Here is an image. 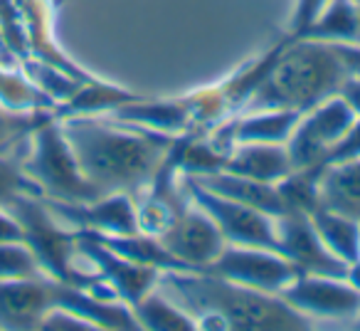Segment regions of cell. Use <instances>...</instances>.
Listing matches in <instances>:
<instances>
[{
	"instance_id": "d6986e66",
	"label": "cell",
	"mask_w": 360,
	"mask_h": 331,
	"mask_svg": "<svg viewBox=\"0 0 360 331\" xmlns=\"http://www.w3.org/2000/svg\"><path fill=\"white\" fill-rule=\"evenodd\" d=\"M311 216L316 232L321 235L323 245L333 252L345 265H353L360 260V220L345 213L330 211V208L319 206Z\"/></svg>"
},
{
	"instance_id": "4dcf8cb0",
	"label": "cell",
	"mask_w": 360,
	"mask_h": 331,
	"mask_svg": "<svg viewBox=\"0 0 360 331\" xmlns=\"http://www.w3.org/2000/svg\"><path fill=\"white\" fill-rule=\"evenodd\" d=\"M353 3H358V6H360V0H353Z\"/></svg>"
},
{
	"instance_id": "2e32d148",
	"label": "cell",
	"mask_w": 360,
	"mask_h": 331,
	"mask_svg": "<svg viewBox=\"0 0 360 331\" xmlns=\"http://www.w3.org/2000/svg\"><path fill=\"white\" fill-rule=\"evenodd\" d=\"M321 206L360 220V156L323 166L319 181Z\"/></svg>"
},
{
	"instance_id": "4316f807",
	"label": "cell",
	"mask_w": 360,
	"mask_h": 331,
	"mask_svg": "<svg viewBox=\"0 0 360 331\" xmlns=\"http://www.w3.org/2000/svg\"><path fill=\"white\" fill-rule=\"evenodd\" d=\"M335 47H338L340 57L345 60L348 70L360 77V45H335Z\"/></svg>"
},
{
	"instance_id": "52a82bcc",
	"label": "cell",
	"mask_w": 360,
	"mask_h": 331,
	"mask_svg": "<svg viewBox=\"0 0 360 331\" xmlns=\"http://www.w3.org/2000/svg\"><path fill=\"white\" fill-rule=\"evenodd\" d=\"M200 272L269 294H279L299 275V270L281 252L250 245H225L220 255Z\"/></svg>"
},
{
	"instance_id": "6da1fadb",
	"label": "cell",
	"mask_w": 360,
	"mask_h": 331,
	"mask_svg": "<svg viewBox=\"0 0 360 331\" xmlns=\"http://www.w3.org/2000/svg\"><path fill=\"white\" fill-rule=\"evenodd\" d=\"M84 176L104 193H136L158 173L175 136L109 116H57Z\"/></svg>"
},
{
	"instance_id": "5bb4252c",
	"label": "cell",
	"mask_w": 360,
	"mask_h": 331,
	"mask_svg": "<svg viewBox=\"0 0 360 331\" xmlns=\"http://www.w3.org/2000/svg\"><path fill=\"white\" fill-rule=\"evenodd\" d=\"M222 171L276 186L294 171V166L286 144H237L227 154Z\"/></svg>"
},
{
	"instance_id": "f1b7e54d",
	"label": "cell",
	"mask_w": 360,
	"mask_h": 331,
	"mask_svg": "<svg viewBox=\"0 0 360 331\" xmlns=\"http://www.w3.org/2000/svg\"><path fill=\"white\" fill-rule=\"evenodd\" d=\"M358 45H360V6H358Z\"/></svg>"
},
{
	"instance_id": "ac0fdd59",
	"label": "cell",
	"mask_w": 360,
	"mask_h": 331,
	"mask_svg": "<svg viewBox=\"0 0 360 331\" xmlns=\"http://www.w3.org/2000/svg\"><path fill=\"white\" fill-rule=\"evenodd\" d=\"M94 237L104 242L109 250H114L116 255L126 257V260L136 262V265L158 270L160 275L163 272H191L178 257L170 255L168 247L160 242L158 235H150V232L139 230V232H131V235H94Z\"/></svg>"
},
{
	"instance_id": "ba28073f",
	"label": "cell",
	"mask_w": 360,
	"mask_h": 331,
	"mask_svg": "<svg viewBox=\"0 0 360 331\" xmlns=\"http://www.w3.org/2000/svg\"><path fill=\"white\" fill-rule=\"evenodd\" d=\"M160 242L168 247L191 272H200L215 260L227 245L222 232L205 211L188 198V203L173 216V220L158 232Z\"/></svg>"
},
{
	"instance_id": "5b68a950",
	"label": "cell",
	"mask_w": 360,
	"mask_h": 331,
	"mask_svg": "<svg viewBox=\"0 0 360 331\" xmlns=\"http://www.w3.org/2000/svg\"><path fill=\"white\" fill-rule=\"evenodd\" d=\"M186 196L195 203L200 211H205L222 232L227 245H250L266 247L279 252V235H276V218L257 211L245 203H237L220 193H212L202 188L195 178L186 176L183 181Z\"/></svg>"
},
{
	"instance_id": "f546056e",
	"label": "cell",
	"mask_w": 360,
	"mask_h": 331,
	"mask_svg": "<svg viewBox=\"0 0 360 331\" xmlns=\"http://www.w3.org/2000/svg\"><path fill=\"white\" fill-rule=\"evenodd\" d=\"M355 319H358V321H355V326H360V314H358V316H355Z\"/></svg>"
},
{
	"instance_id": "3957f363",
	"label": "cell",
	"mask_w": 360,
	"mask_h": 331,
	"mask_svg": "<svg viewBox=\"0 0 360 331\" xmlns=\"http://www.w3.org/2000/svg\"><path fill=\"white\" fill-rule=\"evenodd\" d=\"M350 77L338 47L316 40H286L274 45V55L259 85L237 114L262 109H289L306 114L340 92Z\"/></svg>"
},
{
	"instance_id": "83f0119b",
	"label": "cell",
	"mask_w": 360,
	"mask_h": 331,
	"mask_svg": "<svg viewBox=\"0 0 360 331\" xmlns=\"http://www.w3.org/2000/svg\"><path fill=\"white\" fill-rule=\"evenodd\" d=\"M345 280H348L350 285L360 292V260L353 262V265H348V275H345Z\"/></svg>"
},
{
	"instance_id": "8992f818",
	"label": "cell",
	"mask_w": 360,
	"mask_h": 331,
	"mask_svg": "<svg viewBox=\"0 0 360 331\" xmlns=\"http://www.w3.org/2000/svg\"><path fill=\"white\" fill-rule=\"evenodd\" d=\"M355 121L358 116L340 94L301 114L299 124L286 141L294 171L306 166H323V158L345 139Z\"/></svg>"
},
{
	"instance_id": "d4e9b609",
	"label": "cell",
	"mask_w": 360,
	"mask_h": 331,
	"mask_svg": "<svg viewBox=\"0 0 360 331\" xmlns=\"http://www.w3.org/2000/svg\"><path fill=\"white\" fill-rule=\"evenodd\" d=\"M8 240H22V227L8 208L0 206V242Z\"/></svg>"
},
{
	"instance_id": "9c48e42d",
	"label": "cell",
	"mask_w": 360,
	"mask_h": 331,
	"mask_svg": "<svg viewBox=\"0 0 360 331\" xmlns=\"http://www.w3.org/2000/svg\"><path fill=\"white\" fill-rule=\"evenodd\" d=\"M296 311L314 319H355L360 314V292L345 277L299 275L279 292Z\"/></svg>"
},
{
	"instance_id": "7a4b0ae2",
	"label": "cell",
	"mask_w": 360,
	"mask_h": 331,
	"mask_svg": "<svg viewBox=\"0 0 360 331\" xmlns=\"http://www.w3.org/2000/svg\"><path fill=\"white\" fill-rule=\"evenodd\" d=\"M158 287L178 301L198 329H309L314 321L279 294L250 289L207 272H163Z\"/></svg>"
},
{
	"instance_id": "7c38bea8",
	"label": "cell",
	"mask_w": 360,
	"mask_h": 331,
	"mask_svg": "<svg viewBox=\"0 0 360 331\" xmlns=\"http://www.w3.org/2000/svg\"><path fill=\"white\" fill-rule=\"evenodd\" d=\"M276 235H279V252L304 275H348V265L323 245L309 213L286 211L284 216L276 218Z\"/></svg>"
},
{
	"instance_id": "484cf974",
	"label": "cell",
	"mask_w": 360,
	"mask_h": 331,
	"mask_svg": "<svg viewBox=\"0 0 360 331\" xmlns=\"http://www.w3.org/2000/svg\"><path fill=\"white\" fill-rule=\"evenodd\" d=\"M338 94L343 96L345 101H348V106L355 111V116L360 119V77L350 72V77L343 82V87H340Z\"/></svg>"
},
{
	"instance_id": "cb8c5ba5",
	"label": "cell",
	"mask_w": 360,
	"mask_h": 331,
	"mask_svg": "<svg viewBox=\"0 0 360 331\" xmlns=\"http://www.w3.org/2000/svg\"><path fill=\"white\" fill-rule=\"evenodd\" d=\"M328 0H294V11H291L289 18V27H286V35L284 37H294L323 11V6Z\"/></svg>"
},
{
	"instance_id": "9a60e30c",
	"label": "cell",
	"mask_w": 360,
	"mask_h": 331,
	"mask_svg": "<svg viewBox=\"0 0 360 331\" xmlns=\"http://www.w3.org/2000/svg\"><path fill=\"white\" fill-rule=\"evenodd\" d=\"M191 178H195L207 191L220 193V196L232 198V201H237V203H245V206H252L271 218H279L289 211L279 186H274V183L252 181V178L235 176V173H227V171H215V173L191 176Z\"/></svg>"
},
{
	"instance_id": "44dd1931",
	"label": "cell",
	"mask_w": 360,
	"mask_h": 331,
	"mask_svg": "<svg viewBox=\"0 0 360 331\" xmlns=\"http://www.w3.org/2000/svg\"><path fill=\"white\" fill-rule=\"evenodd\" d=\"M55 114L52 109H15L0 101V156L27 146L32 131Z\"/></svg>"
},
{
	"instance_id": "277c9868",
	"label": "cell",
	"mask_w": 360,
	"mask_h": 331,
	"mask_svg": "<svg viewBox=\"0 0 360 331\" xmlns=\"http://www.w3.org/2000/svg\"><path fill=\"white\" fill-rule=\"evenodd\" d=\"M20 163L27 178L35 183L42 201L86 203L106 196L84 176L55 114L32 131L27 154L25 158H20Z\"/></svg>"
},
{
	"instance_id": "7402d4cb",
	"label": "cell",
	"mask_w": 360,
	"mask_h": 331,
	"mask_svg": "<svg viewBox=\"0 0 360 331\" xmlns=\"http://www.w3.org/2000/svg\"><path fill=\"white\" fill-rule=\"evenodd\" d=\"M42 277L40 262L22 240L0 242V282Z\"/></svg>"
},
{
	"instance_id": "ffe728a7",
	"label": "cell",
	"mask_w": 360,
	"mask_h": 331,
	"mask_svg": "<svg viewBox=\"0 0 360 331\" xmlns=\"http://www.w3.org/2000/svg\"><path fill=\"white\" fill-rule=\"evenodd\" d=\"M134 316L139 321V329L150 331H186L198 329V321L188 314L175 299H170L158 285L134 306Z\"/></svg>"
},
{
	"instance_id": "e0dca14e",
	"label": "cell",
	"mask_w": 360,
	"mask_h": 331,
	"mask_svg": "<svg viewBox=\"0 0 360 331\" xmlns=\"http://www.w3.org/2000/svg\"><path fill=\"white\" fill-rule=\"evenodd\" d=\"M286 40H316L328 45H358V3L328 0L323 11L294 37Z\"/></svg>"
},
{
	"instance_id": "4fadbf2b",
	"label": "cell",
	"mask_w": 360,
	"mask_h": 331,
	"mask_svg": "<svg viewBox=\"0 0 360 331\" xmlns=\"http://www.w3.org/2000/svg\"><path fill=\"white\" fill-rule=\"evenodd\" d=\"M55 309V280L32 277V280L0 282V329L27 331L40 329L42 319Z\"/></svg>"
},
{
	"instance_id": "30bf717a",
	"label": "cell",
	"mask_w": 360,
	"mask_h": 331,
	"mask_svg": "<svg viewBox=\"0 0 360 331\" xmlns=\"http://www.w3.org/2000/svg\"><path fill=\"white\" fill-rule=\"evenodd\" d=\"M77 250H79V255L91 265L94 275L109 287L111 294L119 301H124L126 306H131V309H134L160 280L158 270L136 265V262L116 255L114 250H109L104 242L96 240L89 232L77 230Z\"/></svg>"
},
{
	"instance_id": "8fae6325",
	"label": "cell",
	"mask_w": 360,
	"mask_h": 331,
	"mask_svg": "<svg viewBox=\"0 0 360 331\" xmlns=\"http://www.w3.org/2000/svg\"><path fill=\"white\" fill-rule=\"evenodd\" d=\"M60 223L91 235H131L139 232V211L131 193H106L86 203H52L45 201Z\"/></svg>"
},
{
	"instance_id": "603a6c76",
	"label": "cell",
	"mask_w": 360,
	"mask_h": 331,
	"mask_svg": "<svg viewBox=\"0 0 360 331\" xmlns=\"http://www.w3.org/2000/svg\"><path fill=\"white\" fill-rule=\"evenodd\" d=\"M18 196H40V193L22 171L20 158H13V154L0 156V206H8Z\"/></svg>"
}]
</instances>
